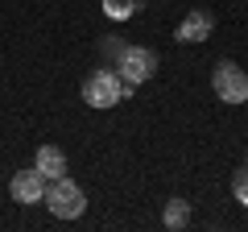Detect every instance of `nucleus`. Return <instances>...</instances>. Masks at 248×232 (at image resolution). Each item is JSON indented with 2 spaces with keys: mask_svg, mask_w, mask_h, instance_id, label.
I'll use <instances>...</instances> for the list:
<instances>
[{
  "mask_svg": "<svg viewBox=\"0 0 248 232\" xmlns=\"http://www.w3.org/2000/svg\"><path fill=\"white\" fill-rule=\"evenodd\" d=\"M116 71H120L124 83H145L153 71H157V54L149 50V46H124L120 54H116Z\"/></svg>",
  "mask_w": 248,
  "mask_h": 232,
  "instance_id": "obj_4",
  "label": "nucleus"
},
{
  "mask_svg": "<svg viewBox=\"0 0 248 232\" xmlns=\"http://www.w3.org/2000/svg\"><path fill=\"white\" fill-rule=\"evenodd\" d=\"M46 187H50V179H46L42 170H17L13 174V182H9V195L17 199V203H46Z\"/></svg>",
  "mask_w": 248,
  "mask_h": 232,
  "instance_id": "obj_5",
  "label": "nucleus"
},
{
  "mask_svg": "<svg viewBox=\"0 0 248 232\" xmlns=\"http://www.w3.org/2000/svg\"><path fill=\"white\" fill-rule=\"evenodd\" d=\"M232 195H236V203L248 207V166L236 170V179H232Z\"/></svg>",
  "mask_w": 248,
  "mask_h": 232,
  "instance_id": "obj_10",
  "label": "nucleus"
},
{
  "mask_svg": "<svg viewBox=\"0 0 248 232\" xmlns=\"http://www.w3.org/2000/svg\"><path fill=\"white\" fill-rule=\"evenodd\" d=\"M161 220H166V228H174V232L186 228V224H190V203H186V199H170Z\"/></svg>",
  "mask_w": 248,
  "mask_h": 232,
  "instance_id": "obj_8",
  "label": "nucleus"
},
{
  "mask_svg": "<svg viewBox=\"0 0 248 232\" xmlns=\"http://www.w3.org/2000/svg\"><path fill=\"white\" fill-rule=\"evenodd\" d=\"M211 87H215V96H219L223 104H244L248 99V71H240L236 63L219 58L215 71H211Z\"/></svg>",
  "mask_w": 248,
  "mask_h": 232,
  "instance_id": "obj_3",
  "label": "nucleus"
},
{
  "mask_svg": "<svg viewBox=\"0 0 248 232\" xmlns=\"http://www.w3.org/2000/svg\"><path fill=\"white\" fill-rule=\"evenodd\" d=\"M104 13L112 21H128L137 13V0H104Z\"/></svg>",
  "mask_w": 248,
  "mask_h": 232,
  "instance_id": "obj_9",
  "label": "nucleus"
},
{
  "mask_svg": "<svg viewBox=\"0 0 248 232\" xmlns=\"http://www.w3.org/2000/svg\"><path fill=\"white\" fill-rule=\"evenodd\" d=\"M211 29H215V17L211 13H203V9H195V13H186L182 21H178V42H207L211 37Z\"/></svg>",
  "mask_w": 248,
  "mask_h": 232,
  "instance_id": "obj_6",
  "label": "nucleus"
},
{
  "mask_svg": "<svg viewBox=\"0 0 248 232\" xmlns=\"http://www.w3.org/2000/svg\"><path fill=\"white\" fill-rule=\"evenodd\" d=\"M46 207H50L58 220H75V215H83V207H87V195H83L79 182H71L62 174V179H50V187H46Z\"/></svg>",
  "mask_w": 248,
  "mask_h": 232,
  "instance_id": "obj_2",
  "label": "nucleus"
},
{
  "mask_svg": "<svg viewBox=\"0 0 248 232\" xmlns=\"http://www.w3.org/2000/svg\"><path fill=\"white\" fill-rule=\"evenodd\" d=\"M37 170H42L46 179H62V174H66V153L58 149V145H42V149H37V162H33Z\"/></svg>",
  "mask_w": 248,
  "mask_h": 232,
  "instance_id": "obj_7",
  "label": "nucleus"
},
{
  "mask_svg": "<svg viewBox=\"0 0 248 232\" xmlns=\"http://www.w3.org/2000/svg\"><path fill=\"white\" fill-rule=\"evenodd\" d=\"M124 96H133V83H124L116 71H91L87 75V83H83V104H91V108H116Z\"/></svg>",
  "mask_w": 248,
  "mask_h": 232,
  "instance_id": "obj_1",
  "label": "nucleus"
}]
</instances>
